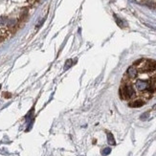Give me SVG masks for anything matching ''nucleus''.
<instances>
[{
  "label": "nucleus",
  "instance_id": "1",
  "mask_svg": "<svg viewBox=\"0 0 156 156\" xmlns=\"http://www.w3.org/2000/svg\"><path fill=\"white\" fill-rule=\"evenodd\" d=\"M120 87L123 100L146 102L156 95V61L140 59L126 70Z\"/></svg>",
  "mask_w": 156,
  "mask_h": 156
},
{
  "label": "nucleus",
  "instance_id": "4",
  "mask_svg": "<svg viewBox=\"0 0 156 156\" xmlns=\"http://www.w3.org/2000/svg\"><path fill=\"white\" fill-rule=\"evenodd\" d=\"M149 112H146V113H144V114L141 116L140 119H141V120H143V121L147 120V119L149 118Z\"/></svg>",
  "mask_w": 156,
  "mask_h": 156
},
{
  "label": "nucleus",
  "instance_id": "7",
  "mask_svg": "<svg viewBox=\"0 0 156 156\" xmlns=\"http://www.w3.org/2000/svg\"><path fill=\"white\" fill-rule=\"evenodd\" d=\"M0 87H1V85H0Z\"/></svg>",
  "mask_w": 156,
  "mask_h": 156
},
{
  "label": "nucleus",
  "instance_id": "5",
  "mask_svg": "<svg viewBox=\"0 0 156 156\" xmlns=\"http://www.w3.org/2000/svg\"><path fill=\"white\" fill-rule=\"evenodd\" d=\"M110 151H111V149H109V147H106V149H104V150H103V155H108L109 153H110Z\"/></svg>",
  "mask_w": 156,
  "mask_h": 156
},
{
  "label": "nucleus",
  "instance_id": "6",
  "mask_svg": "<svg viewBox=\"0 0 156 156\" xmlns=\"http://www.w3.org/2000/svg\"><path fill=\"white\" fill-rule=\"evenodd\" d=\"M154 108H155V109H156V106H154Z\"/></svg>",
  "mask_w": 156,
  "mask_h": 156
},
{
  "label": "nucleus",
  "instance_id": "3",
  "mask_svg": "<svg viewBox=\"0 0 156 156\" xmlns=\"http://www.w3.org/2000/svg\"><path fill=\"white\" fill-rule=\"evenodd\" d=\"M107 141H108V143L110 145H112V146H114L115 145V140H114V137H113V135L111 133H107Z\"/></svg>",
  "mask_w": 156,
  "mask_h": 156
},
{
  "label": "nucleus",
  "instance_id": "2",
  "mask_svg": "<svg viewBox=\"0 0 156 156\" xmlns=\"http://www.w3.org/2000/svg\"><path fill=\"white\" fill-rule=\"evenodd\" d=\"M145 103H146V102H144L142 100H134L129 103V106L130 107H141L144 106Z\"/></svg>",
  "mask_w": 156,
  "mask_h": 156
}]
</instances>
